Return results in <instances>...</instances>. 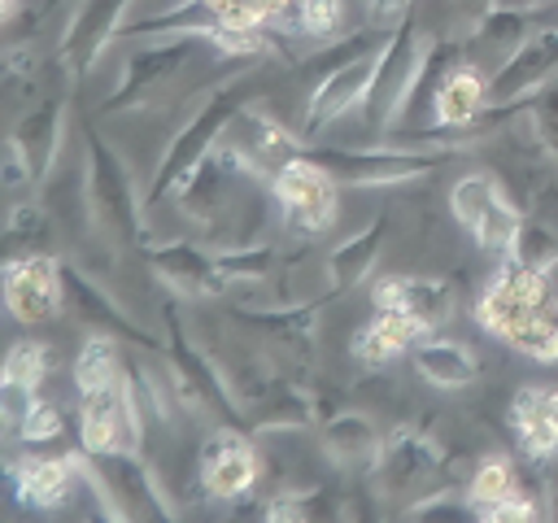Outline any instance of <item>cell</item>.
Masks as SVG:
<instances>
[{
    "mask_svg": "<svg viewBox=\"0 0 558 523\" xmlns=\"http://www.w3.org/2000/svg\"><path fill=\"white\" fill-rule=\"evenodd\" d=\"M453 4H462V9H475V17H480V13H484L493 0H453Z\"/></svg>",
    "mask_w": 558,
    "mask_h": 523,
    "instance_id": "cell-43",
    "label": "cell"
},
{
    "mask_svg": "<svg viewBox=\"0 0 558 523\" xmlns=\"http://www.w3.org/2000/svg\"><path fill=\"white\" fill-rule=\"evenodd\" d=\"M257 449L248 445L244 427L235 423H218L205 445H201V488L209 497H222V501H235L244 492H253L257 484Z\"/></svg>",
    "mask_w": 558,
    "mask_h": 523,
    "instance_id": "cell-20",
    "label": "cell"
},
{
    "mask_svg": "<svg viewBox=\"0 0 558 523\" xmlns=\"http://www.w3.org/2000/svg\"><path fill=\"white\" fill-rule=\"evenodd\" d=\"M61 283H65V305H70V314L83 318L92 331H105V336H113V340H122V344H144V349H161V344H166V340H157L148 327H140V323L96 283V275H87L83 266L61 262Z\"/></svg>",
    "mask_w": 558,
    "mask_h": 523,
    "instance_id": "cell-19",
    "label": "cell"
},
{
    "mask_svg": "<svg viewBox=\"0 0 558 523\" xmlns=\"http://www.w3.org/2000/svg\"><path fill=\"white\" fill-rule=\"evenodd\" d=\"M244 105H248V78H244V74L222 78L218 87H209V92L192 105L187 122L170 135L161 161L153 166V174H148V183H144V209L170 205V196H174V192L183 187V179L205 161V153L227 135L231 118H235Z\"/></svg>",
    "mask_w": 558,
    "mask_h": 523,
    "instance_id": "cell-1",
    "label": "cell"
},
{
    "mask_svg": "<svg viewBox=\"0 0 558 523\" xmlns=\"http://www.w3.org/2000/svg\"><path fill=\"white\" fill-rule=\"evenodd\" d=\"M148 270L174 288V296L187 301H205V296H222L227 292V275L218 266V253L192 244V240H144L140 244Z\"/></svg>",
    "mask_w": 558,
    "mask_h": 523,
    "instance_id": "cell-14",
    "label": "cell"
},
{
    "mask_svg": "<svg viewBox=\"0 0 558 523\" xmlns=\"http://www.w3.org/2000/svg\"><path fill=\"white\" fill-rule=\"evenodd\" d=\"M410 4L414 0H366V22L379 26V31H392L397 22L410 17Z\"/></svg>",
    "mask_w": 558,
    "mask_h": 523,
    "instance_id": "cell-41",
    "label": "cell"
},
{
    "mask_svg": "<svg viewBox=\"0 0 558 523\" xmlns=\"http://www.w3.org/2000/svg\"><path fill=\"white\" fill-rule=\"evenodd\" d=\"M384 240H388V218H371L362 231H353L349 240H340L327 262H323V275H327V288L331 292H344V288H357L362 279H371L379 253H384Z\"/></svg>",
    "mask_w": 558,
    "mask_h": 523,
    "instance_id": "cell-26",
    "label": "cell"
},
{
    "mask_svg": "<svg viewBox=\"0 0 558 523\" xmlns=\"http://www.w3.org/2000/svg\"><path fill=\"white\" fill-rule=\"evenodd\" d=\"M57 4H61V0H48V4H44V13H48V9H57Z\"/></svg>",
    "mask_w": 558,
    "mask_h": 523,
    "instance_id": "cell-45",
    "label": "cell"
},
{
    "mask_svg": "<svg viewBox=\"0 0 558 523\" xmlns=\"http://www.w3.org/2000/svg\"><path fill=\"white\" fill-rule=\"evenodd\" d=\"M384 436L379 427L357 414V410H340L331 418L318 423V449L327 453V462H336L340 471H353V466H371L375 453H379Z\"/></svg>",
    "mask_w": 558,
    "mask_h": 523,
    "instance_id": "cell-25",
    "label": "cell"
},
{
    "mask_svg": "<svg viewBox=\"0 0 558 523\" xmlns=\"http://www.w3.org/2000/svg\"><path fill=\"white\" fill-rule=\"evenodd\" d=\"M13 144L22 148L31 174H35V187H44V179L57 170L61 161V144H65V100L61 96H48L39 100L17 126H13Z\"/></svg>",
    "mask_w": 558,
    "mask_h": 523,
    "instance_id": "cell-24",
    "label": "cell"
},
{
    "mask_svg": "<svg viewBox=\"0 0 558 523\" xmlns=\"http://www.w3.org/2000/svg\"><path fill=\"white\" fill-rule=\"evenodd\" d=\"M514 353L532 357V362H558V296L549 292L536 309H527L506 336H501Z\"/></svg>",
    "mask_w": 558,
    "mask_h": 523,
    "instance_id": "cell-31",
    "label": "cell"
},
{
    "mask_svg": "<svg viewBox=\"0 0 558 523\" xmlns=\"http://www.w3.org/2000/svg\"><path fill=\"white\" fill-rule=\"evenodd\" d=\"M78 440L87 453L144 445V405L135 397L131 370H122L118 379H109L92 392H78Z\"/></svg>",
    "mask_w": 558,
    "mask_h": 523,
    "instance_id": "cell-7",
    "label": "cell"
},
{
    "mask_svg": "<svg viewBox=\"0 0 558 523\" xmlns=\"http://www.w3.org/2000/svg\"><path fill=\"white\" fill-rule=\"evenodd\" d=\"M541 22L532 17V9H510V4H488L480 17H475V31L466 39V48H488L493 57V70L536 31Z\"/></svg>",
    "mask_w": 558,
    "mask_h": 523,
    "instance_id": "cell-29",
    "label": "cell"
},
{
    "mask_svg": "<svg viewBox=\"0 0 558 523\" xmlns=\"http://www.w3.org/2000/svg\"><path fill=\"white\" fill-rule=\"evenodd\" d=\"M65 431V418H61V410L52 405V401H35L31 410H26V418H22V427H17V436L13 440H22V445H48V440H57Z\"/></svg>",
    "mask_w": 558,
    "mask_h": 523,
    "instance_id": "cell-39",
    "label": "cell"
},
{
    "mask_svg": "<svg viewBox=\"0 0 558 523\" xmlns=\"http://www.w3.org/2000/svg\"><path fill=\"white\" fill-rule=\"evenodd\" d=\"M57 231H61V227H57V218L48 214L44 200H17V205L9 209L4 240H9L13 248H22V253H52L48 244H52Z\"/></svg>",
    "mask_w": 558,
    "mask_h": 523,
    "instance_id": "cell-32",
    "label": "cell"
},
{
    "mask_svg": "<svg viewBox=\"0 0 558 523\" xmlns=\"http://www.w3.org/2000/svg\"><path fill=\"white\" fill-rule=\"evenodd\" d=\"M523 113H527V131L536 139V148L558 161V78H549L536 96L523 100Z\"/></svg>",
    "mask_w": 558,
    "mask_h": 523,
    "instance_id": "cell-35",
    "label": "cell"
},
{
    "mask_svg": "<svg viewBox=\"0 0 558 523\" xmlns=\"http://www.w3.org/2000/svg\"><path fill=\"white\" fill-rule=\"evenodd\" d=\"M384 48V44H379ZM379 48L336 65L331 74H323L310 92V109H305V122H301V135L305 144H314L331 122H340L344 113L362 109L366 96H371V83H375V70H379Z\"/></svg>",
    "mask_w": 558,
    "mask_h": 523,
    "instance_id": "cell-17",
    "label": "cell"
},
{
    "mask_svg": "<svg viewBox=\"0 0 558 523\" xmlns=\"http://www.w3.org/2000/svg\"><path fill=\"white\" fill-rule=\"evenodd\" d=\"M423 336H427V327H423L418 318H405V314H392V309H375V314L353 331V357L366 362V366H384V362H392L397 353L414 349Z\"/></svg>",
    "mask_w": 558,
    "mask_h": 523,
    "instance_id": "cell-27",
    "label": "cell"
},
{
    "mask_svg": "<svg viewBox=\"0 0 558 523\" xmlns=\"http://www.w3.org/2000/svg\"><path fill=\"white\" fill-rule=\"evenodd\" d=\"M78 471H83V453L78 458H13L9 462V488L22 506L57 510L74 497Z\"/></svg>",
    "mask_w": 558,
    "mask_h": 523,
    "instance_id": "cell-23",
    "label": "cell"
},
{
    "mask_svg": "<svg viewBox=\"0 0 558 523\" xmlns=\"http://www.w3.org/2000/svg\"><path fill=\"white\" fill-rule=\"evenodd\" d=\"M44 379H48V349L35 344V340H17L9 349V357H4L0 384H17V388H35L39 392Z\"/></svg>",
    "mask_w": 558,
    "mask_h": 523,
    "instance_id": "cell-37",
    "label": "cell"
},
{
    "mask_svg": "<svg viewBox=\"0 0 558 523\" xmlns=\"http://www.w3.org/2000/svg\"><path fill=\"white\" fill-rule=\"evenodd\" d=\"M240 157H244V166L257 174V179H275L296 153H305L310 144H305V135L301 131H288L270 109H262V100H248L235 118H231V126H227V135H222Z\"/></svg>",
    "mask_w": 558,
    "mask_h": 523,
    "instance_id": "cell-12",
    "label": "cell"
},
{
    "mask_svg": "<svg viewBox=\"0 0 558 523\" xmlns=\"http://www.w3.org/2000/svg\"><path fill=\"white\" fill-rule=\"evenodd\" d=\"M270 192L279 200V227L292 240H314L336 222V205H340V183L305 153H296L275 179Z\"/></svg>",
    "mask_w": 558,
    "mask_h": 523,
    "instance_id": "cell-6",
    "label": "cell"
},
{
    "mask_svg": "<svg viewBox=\"0 0 558 523\" xmlns=\"http://www.w3.org/2000/svg\"><path fill=\"white\" fill-rule=\"evenodd\" d=\"M310 157L340 183V187H397L410 179H423L440 170L453 157V144H432V148H410V144H388V148H314Z\"/></svg>",
    "mask_w": 558,
    "mask_h": 523,
    "instance_id": "cell-4",
    "label": "cell"
},
{
    "mask_svg": "<svg viewBox=\"0 0 558 523\" xmlns=\"http://www.w3.org/2000/svg\"><path fill=\"white\" fill-rule=\"evenodd\" d=\"M344 22V0H296V31L318 39H331Z\"/></svg>",
    "mask_w": 558,
    "mask_h": 523,
    "instance_id": "cell-38",
    "label": "cell"
},
{
    "mask_svg": "<svg viewBox=\"0 0 558 523\" xmlns=\"http://www.w3.org/2000/svg\"><path fill=\"white\" fill-rule=\"evenodd\" d=\"M122 370H126V366H122V357H118V340L105 336V331H92V336L83 340L78 357H74V388H78V392H92V388L118 379Z\"/></svg>",
    "mask_w": 558,
    "mask_h": 523,
    "instance_id": "cell-33",
    "label": "cell"
},
{
    "mask_svg": "<svg viewBox=\"0 0 558 523\" xmlns=\"http://www.w3.org/2000/svg\"><path fill=\"white\" fill-rule=\"evenodd\" d=\"M466 501L475 506V514H484L488 506H497V501H506L510 492H519V475H514V462L510 458H484L475 471H471V479H466Z\"/></svg>",
    "mask_w": 558,
    "mask_h": 523,
    "instance_id": "cell-34",
    "label": "cell"
},
{
    "mask_svg": "<svg viewBox=\"0 0 558 523\" xmlns=\"http://www.w3.org/2000/svg\"><path fill=\"white\" fill-rule=\"evenodd\" d=\"M83 458L96 471L105 501L113 506V519H174V501L161 492L140 449H109V453L83 449Z\"/></svg>",
    "mask_w": 558,
    "mask_h": 523,
    "instance_id": "cell-10",
    "label": "cell"
},
{
    "mask_svg": "<svg viewBox=\"0 0 558 523\" xmlns=\"http://www.w3.org/2000/svg\"><path fill=\"white\" fill-rule=\"evenodd\" d=\"M209 4H218V0H209Z\"/></svg>",
    "mask_w": 558,
    "mask_h": 523,
    "instance_id": "cell-46",
    "label": "cell"
},
{
    "mask_svg": "<svg viewBox=\"0 0 558 523\" xmlns=\"http://www.w3.org/2000/svg\"><path fill=\"white\" fill-rule=\"evenodd\" d=\"M26 187H35V174H31L26 157H22V148L9 139V148H4V192L17 196V192H26Z\"/></svg>",
    "mask_w": 558,
    "mask_h": 523,
    "instance_id": "cell-40",
    "label": "cell"
},
{
    "mask_svg": "<svg viewBox=\"0 0 558 523\" xmlns=\"http://www.w3.org/2000/svg\"><path fill=\"white\" fill-rule=\"evenodd\" d=\"M510 257H519L523 266H536V270H554L558 266V231L536 222V218H523L514 244H510Z\"/></svg>",
    "mask_w": 558,
    "mask_h": 523,
    "instance_id": "cell-36",
    "label": "cell"
},
{
    "mask_svg": "<svg viewBox=\"0 0 558 523\" xmlns=\"http://www.w3.org/2000/svg\"><path fill=\"white\" fill-rule=\"evenodd\" d=\"M414 370L432 384V388H449V392H458V388H466V384H475L480 379V357L466 349V344H458V340H418L414 344Z\"/></svg>",
    "mask_w": 558,
    "mask_h": 523,
    "instance_id": "cell-28",
    "label": "cell"
},
{
    "mask_svg": "<svg viewBox=\"0 0 558 523\" xmlns=\"http://www.w3.org/2000/svg\"><path fill=\"white\" fill-rule=\"evenodd\" d=\"M493 4H510V9H541L549 0H493Z\"/></svg>",
    "mask_w": 558,
    "mask_h": 523,
    "instance_id": "cell-42",
    "label": "cell"
},
{
    "mask_svg": "<svg viewBox=\"0 0 558 523\" xmlns=\"http://www.w3.org/2000/svg\"><path fill=\"white\" fill-rule=\"evenodd\" d=\"M17 13V0H4V17H13Z\"/></svg>",
    "mask_w": 558,
    "mask_h": 523,
    "instance_id": "cell-44",
    "label": "cell"
},
{
    "mask_svg": "<svg viewBox=\"0 0 558 523\" xmlns=\"http://www.w3.org/2000/svg\"><path fill=\"white\" fill-rule=\"evenodd\" d=\"M201 52H218V44L209 35H166L157 44H140L135 52H126L122 61V74H118V87L105 96V113H140V109H153L170 87L174 78L192 65V57Z\"/></svg>",
    "mask_w": 558,
    "mask_h": 523,
    "instance_id": "cell-3",
    "label": "cell"
},
{
    "mask_svg": "<svg viewBox=\"0 0 558 523\" xmlns=\"http://www.w3.org/2000/svg\"><path fill=\"white\" fill-rule=\"evenodd\" d=\"M549 78H558V22L536 26L493 74H488V113L480 118L484 126L501 122L506 113L523 109L527 96H536Z\"/></svg>",
    "mask_w": 558,
    "mask_h": 523,
    "instance_id": "cell-8",
    "label": "cell"
},
{
    "mask_svg": "<svg viewBox=\"0 0 558 523\" xmlns=\"http://www.w3.org/2000/svg\"><path fill=\"white\" fill-rule=\"evenodd\" d=\"M4 305L17 323H48L65 305L61 257L52 253H9L4 262Z\"/></svg>",
    "mask_w": 558,
    "mask_h": 523,
    "instance_id": "cell-13",
    "label": "cell"
},
{
    "mask_svg": "<svg viewBox=\"0 0 558 523\" xmlns=\"http://www.w3.org/2000/svg\"><path fill=\"white\" fill-rule=\"evenodd\" d=\"M449 209L475 235V244L488 253H510V244L523 227L519 205L501 192V183L493 174H462L449 192Z\"/></svg>",
    "mask_w": 558,
    "mask_h": 523,
    "instance_id": "cell-11",
    "label": "cell"
},
{
    "mask_svg": "<svg viewBox=\"0 0 558 523\" xmlns=\"http://www.w3.org/2000/svg\"><path fill=\"white\" fill-rule=\"evenodd\" d=\"M371 305L405 314V318H418L432 331L453 314L458 292H453V283L445 275H384L371 288Z\"/></svg>",
    "mask_w": 558,
    "mask_h": 523,
    "instance_id": "cell-22",
    "label": "cell"
},
{
    "mask_svg": "<svg viewBox=\"0 0 558 523\" xmlns=\"http://www.w3.org/2000/svg\"><path fill=\"white\" fill-rule=\"evenodd\" d=\"M83 166H87V192H92V209H96V227L109 244L118 248H140L144 235V196L135 192V174L131 166L118 157L113 144L100 139L96 126H83Z\"/></svg>",
    "mask_w": 558,
    "mask_h": 523,
    "instance_id": "cell-2",
    "label": "cell"
},
{
    "mask_svg": "<svg viewBox=\"0 0 558 523\" xmlns=\"http://www.w3.org/2000/svg\"><path fill=\"white\" fill-rule=\"evenodd\" d=\"M131 4L135 0H78L74 17L65 22L61 44H57V61L65 65V74L87 78L96 70V61L113 44V35H122Z\"/></svg>",
    "mask_w": 558,
    "mask_h": 523,
    "instance_id": "cell-16",
    "label": "cell"
},
{
    "mask_svg": "<svg viewBox=\"0 0 558 523\" xmlns=\"http://www.w3.org/2000/svg\"><path fill=\"white\" fill-rule=\"evenodd\" d=\"M257 174L244 166V157L227 144V139H218L209 153H205V161L183 179V187L170 196V209H179L187 222H196L201 231H209L231 205H235V196L253 183Z\"/></svg>",
    "mask_w": 558,
    "mask_h": 523,
    "instance_id": "cell-9",
    "label": "cell"
},
{
    "mask_svg": "<svg viewBox=\"0 0 558 523\" xmlns=\"http://www.w3.org/2000/svg\"><path fill=\"white\" fill-rule=\"evenodd\" d=\"M423 57H427V35L418 31V22L414 17L397 22L388 31L384 48H379V70H375L371 96L357 109L362 122H366V131H392L401 122V113L410 109V96H414Z\"/></svg>",
    "mask_w": 558,
    "mask_h": 523,
    "instance_id": "cell-5",
    "label": "cell"
},
{
    "mask_svg": "<svg viewBox=\"0 0 558 523\" xmlns=\"http://www.w3.org/2000/svg\"><path fill=\"white\" fill-rule=\"evenodd\" d=\"M318 305L323 301H305V305H240L235 309V323L244 331H253L266 349H275V357L296 362V366H310Z\"/></svg>",
    "mask_w": 558,
    "mask_h": 523,
    "instance_id": "cell-21",
    "label": "cell"
},
{
    "mask_svg": "<svg viewBox=\"0 0 558 523\" xmlns=\"http://www.w3.org/2000/svg\"><path fill=\"white\" fill-rule=\"evenodd\" d=\"M506 418H510V431H514V440H519V449H523L527 458H554V453H558V427H554V418L545 414V388L523 384V388L514 392Z\"/></svg>",
    "mask_w": 558,
    "mask_h": 523,
    "instance_id": "cell-30",
    "label": "cell"
},
{
    "mask_svg": "<svg viewBox=\"0 0 558 523\" xmlns=\"http://www.w3.org/2000/svg\"><path fill=\"white\" fill-rule=\"evenodd\" d=\"M549 292H554V288H549V275H545V270L523 266L519 257L501 253V266L493 270L488 288H484V296H480V305H475V318H480L484 331L506 336V331H510L527 309H536Z\"/></svg>",
    "mask_w": 558,
    "mask_h": 523,
    "instance_id": "cell-15",
    "label": "cell"
},
{
    "mask_svg": "<svg viewBox=\"0 0 558 523\" xmlns=\"http://www.w3.org/2000/svg\"><path fill=\"white\" fill-rule=\"evenodd\" d=\"M440 471V445L423 431V427H397L375 462H371V479H375V492L379 497H401V492H414L418 484H427L432 475Z\"/></svg>",
    "mask_w": 558,
    "mask_h": 523,
    "instance_id": "cell-18",
    "label": "cell"
}]
</instances>
